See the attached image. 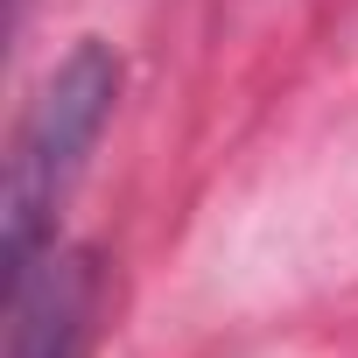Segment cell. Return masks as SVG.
I'll list each match as a JSON object with an SVG mask.
<instances>
[{"instance_id": "obj_1", "label": "cell", "mask_w": 358, "mask_h": 358, "mask_svg": "<svg viewBox=\"0 0 358 358\" xmlns=\"http://www.w3.org/2000/svg\"><path fill=\"white\" fill-rule=\"evenodd\" d=\"M120 106V57L113 43L85 36L64 50V64L36 85L15 148H8V197H0V267L8 288H22L57 253V218L78 190V176Z\"/></svg>"}, {"instance_id": "obj_2", "label": "cell", "mask_w": 358, "mask_h": 358, "mask_svg": "<svg viewBox=\"0 0 358 358\" xmlns=\"http://www.w3.org/2000/svg\"><path fill=\"white\" fill-rule=\"evenodd\" d=\"M99 330V260L50 253L22 288H8V358H85Z\"/></svg>"}, {"instance_id": "obj_3", "label": "cell", "mask_w": 358, "mask_h": 358, "mask_svg": "<svg viewBox=\"0 0 358 358\" xmlns=\"http://www.w3.org/2000/svg\"><path fill=\"white\" fill-rule=\"evenodd\" d=\"M15 15H29V0H15Z\"/></svg>"}]
</instances>
